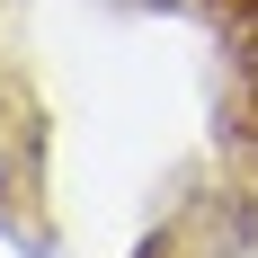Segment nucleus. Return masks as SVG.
I'll return each instance as SVG.
<instances>
[{"label": "nucleus", "mask_w": 258, "mask_h": 258, "mask_svg": "<svg viewBox=\"0 0 258 258\" xmlns=\"http://www.w3.org/2000/svg\"><path fill=\"white\" fill-rule=\"evenodd\" d=\"M53 107L27 80V62L0 53V240L18 258H62L53 240Z\"/></svg>", "instance_id": "f257e3e1"}, {"label": "nucleus", "mask_w": 258, "mask_h": 258, "mask_svg": "<svg viewBox=\"0 0 258 258\" xmlns=\"http://www.w3.org/2000/svg\"><path fill=\"white\" fill-rule=\"evenodd\" d=\"M98 9H116V18H196L205 0H98Z\"/></svg>", "instance_id": "f03ea898"}, {"label": "nucleus", "mask_w": 258, "mask_h": 258, "mask_svg": "<svg viewBox=\"0 0 258 258\" xmlns=\"http://www.w3.org/2000/svg\"><path fill=\"white\" fill-rule=\"evenodd\" d=\"M0 18H9V0H0Z\"/></svg>", "instance_id": "7ed1b4c3"}]
</instances>
